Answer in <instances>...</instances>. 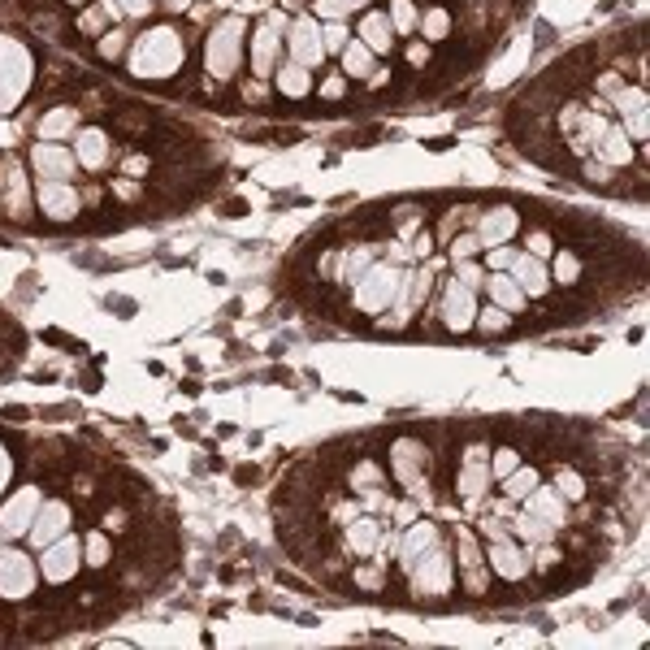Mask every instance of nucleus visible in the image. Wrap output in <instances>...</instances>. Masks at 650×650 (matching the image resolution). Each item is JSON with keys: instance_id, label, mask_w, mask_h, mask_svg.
Here are the masks:
<instances>
[{"instance_id": "nucleus-21", "label": "nucleus", "mask_w": 650, "mask_h": 650, "mask_svg": "<svg viewBox=\"0 0 650 650\" xmlns=\"http://www.w3.org/2000/svg\"><path fill=\"white\" fill-rule=\"evenodd\" d=\"M460 572H464V590L468 594H486V559H481V546L468 529H460Z\"/></svg>"}, {"instance_id": "nucleus-33", "label": "nucleus", "mask_w": 650, "mask_h": 650, "mask_svg": "<svg viewBox=\"0 0 650 650\" xmlns=\"http://www.w3.org/2000/svg\"><path fill=\"white\" fill-rule=\"evenodd\" d=\"M516 525V538H525L529 546H542V542H551V533H555V525H546V520H538V516H520V520H512Z\"/></svg>"}, {"instance_id": "nucleus-27", "label": "nucleus", "mask_w": 650, "mask_h": 650, "mask_svg": "<svg viewBox=\"0 0 650 650\" xmlns=\"http://www.w3.org/2000/svg\"><path fill=\"white\" fill-rule=\"evenodd\" d=\"M74 156H78V165H87V169H104V161H109V139H104V130H78Z\"/></svg>"}, {"instance_id": "nucleus-39", "label": "nucleus", "mask_w": 650, "mask_h": 650, "mask_svg": "<svg viewBox=\"0 0 650 650\" xmlns=\"http://www.w3.org/2000/svg\"><path fill=\"white\" fill-rule=\"evenodd\" d=\"M369 265H373V256H369V252H364V247H360V252H351V256H343V260H338V278L356 286V278H360V273L369 269Z\"/></svg>"}, {"instance_id": "nucleus-23", "label": "nucleus", "mask_w": 650, "mask_h": 650, "mask_svg": "<svg viewBox=\"0 0 650 650\" xmlns=\"http://www.w3.org/2000/svg\"><path fill=\"white\" fill-rule=\"evenodd\" d=\"M278 39H282V31H273L269 22L252 35V70H256V78H273V70H278Z\"/></svg>"}, {"instance_id": "nucleus-18", "label": "nucleus", "mask_w": 650, "mask_h": 650, "mask_svg": "<svg viewBox=\"0 0 650 650\" xmlns=\"http://www.w3.org/2000/svg\"><path fill=\"white\" fill-rule=\"evenodd\" d=\"M490 490V464H486V447L473 442V447L464 451V468H460V494L468 503H477L481 494Z\"/></svg>"}, {"instance_id": "nucleus-48", "label": "nucleus", "mask_w": 650, "mask_h": 650, "mask_svg": "<svg viewBox=\"0 0 650 650\" xmlns=\"http://www.w3.org/2000/svg\"><path fill=\"white\" fill-rule=\"evenodd\" d=\"M126 48V31H109V39H100V57H117Z\"/></svg>"}, {"instance_id": "nucleus-53", "label": "nucleus", "mask_w": 650, "mask_h": 650, "mask_svg": "<svg viewBox=\"0 0 650 650\" xmlns=\"http://www.w3.org/2000/svg\"><path fill=\"white\" fill-rule=\"evenodd\" d=\"M104 18H109V13H104V9H91V13H83V31H87V35L104 31Z\"/></svg>"}, {"instance_id": "nucleus-50", "label": "nucleus", "mask_w": 650, "mask_h": 650, "mask_svg": "<svg viewBox=\"0 0 650 650\" xmlns=\"http://www.w3.org/2000/svg\"><path fill=\"white\" fill-rule=\"evenodd\" d=\"M356 585H364V590H382L386 577H382L377 568H360V572H356Z\"/></svg>"}, {"instance_id": "nucleus-24", "label": "nucleus", "mask_w": 650, "mask_h": 650, "mask_svg": "<svg viewBox=\"0 0 650 650\" xmlns=\"http://www.w3.org/2000/svg\"><path fill=\"white\" fill-rule=\"evenodd\" d=\"M429 546H438V529L429 525V520H416V525L399 538V564H403V572H408V568L416 564V559H421V555L429 551Z\"/></svg>"}, {"instance_id": "nucleus-34", "label": "nucleus", "mask_w": 650, "mask_h": 650, "mask_svg": "<svg viewBox=\"0 0 650 650\" xmlns=\"http://www.w3.org/2000/svg\"><path fill=\"white\" fill-rule=\"evenodd\" d=\"M351 486H356L360 494H369V490H382V464H373V460H360L356 468H351Z\"/></svg>"}, {"instance_id": "nucleus-42", "label": "nucleus", "mask_w": 650, "mask_h": 650, "mask_svg": "<svg viewBox=\"0 0 650 650\" xmlns=\"http://www.w3.org/2000/svg\"><path fill=\"white\" fill-rule=\"evenodd\" d=\"M455 282L468 286V291H477V286H486V273H481L473 260H455Z\"/></svg>"}, {"instance_id": "nucleus-25", "label": "nucleus", "mask_w": 650, "mask_h": 650, "mask_svg": "<svg viewBox=\"0 0 650 650\" xmlns=\"http://www.w3.org/2000/svg\"><path fill=\"white\" fill-rule=\"evenodd\" d=\"M377 542H382V520H373V516L347 520V546H351V555H373Z\"/></svg>"}, {"instance_id": "nucleus-2", "label": "nucleus", "mask_w": 650, "mask_h": 650, "mask_svg": "<svg viewBox=\"0 0 650 650\" xmlns=\"http://www.w3.org/2000/svg\"><path fill=\"white\" fill-rule=\"evenodd\" d=\"M35 78V61L13 35H0V113L18 109V100L26 96Z\"/></svg>"}, {"instance_id": "nucleus-9", "label": "nucleus", "mask_w": 650, "mask_h": 650, "mask_svg": "<svg viewBox=\"0 0 650 650\" xmlns=\"http://www.w3.org/2000/svg\"><path fill=\"white\" fill-rule=\"evenodd\" d=\"M39 503H44V494L39 486H22L13 490L5 503H0V533L5 538H26V529H31V520L39 512Z\"/></svg>"}, {"instance_id": "nucleus-22", "label": "nucleus", "mask_w": 650, "mask_h": 650, "mask_svg": "<svg viewBox=\"0 0 650 650\" xmlns=\"http://www.w3.org/2000/svg\"><path fill=\"white\" fill-rule=\"evenodd\" d=\"M594 156H598V165H629L633 161V139L624 135L620 126H607L603 135H598L594 143Z\"/></svg>"}, {"instance_id": "nucleus-14", "label": "nucleus", "mask_w": 650, "mask_h": 650, "mask_svg": "<svg viewBox=\"0 0 650 650\" xmlns=\"http://www.w3.org/2000/svg\"><path fill=\"white\" fill-rule=\"evenodd\" d=\"M477 317V299L468 286L460 282H447V291H442V325H447L451 334H464L468 325Z\"/></svg>"}, {"instance_id": "nucleus-6", "label": "nucleus", "mask_w": 650, "mask_h": 650, "mask_svg": "<svg viewBox=\"0 0 650 650\" xmlns=\"http://www.w3.org/2000/svg\"><path fill=\"white\" fill-rule=\"evenodd\" d=\"M78 568H83V542H78L74 533H61L57 542H48L44 551H39V572H44L52 585L74 581Z\"/></svg>"}, {"instance_id": "nucleus-13", "label": "nucleus", "mask_w": 650, "mask_h": 650, "mask_svg": "<svg viewBox=\"0 0 650 650\" xmlns=\"http://www.w3.org/2000/svg\"><path fill=\"white\" fill-rule=\"evenodd\" d=\"M0 208H5L9 217H26L31 213V187H26V174L18 161H5L0 165Z\"/></svg>"}, {"instance_id": "nucleus-61", "label": "nucleus", "mask_w": 650, "mask_h": 650, "mask_svg": "<svg viewBox=\"0 0 650 650\" xmlns=\"http://www.w3.org/2000/svg\"><path fill=\"white\" fill-rule=\"evenodd\" d=\"M165 5H169V9H187L191 0H165Z\"/></svg>"}, {"instance_id": "nucleus-52", "label": "nucleus", "mask_w": 650, "mask_h": 650, "mask_svg": "<svg viewBox=\"0 0 650 650\" xmlns=\"http://www.w3.org/2000/svg\"><path fill=\"white\" fill-rule=\"evenodd\" d=\"M507 265H512V247H507V243H499V247H490V269H494V273H499V269H507Z\"/></svg>"}, {"instance_id": "nucleus-36", "label": "nucleus", "mask_w": 650, "mask_h": 650, "mask_svg": "<svg viewBox=\"0 0 650 650\" xmlns=\"http://www.w3.org/2000/svg\"><path fill=\"white\" fill-rule=\"evenodd\" d=\"M390 26H395V35H416V5L412 0H395V5H390Z\"/></svg>"}, {"instance_id": "nucleus-4", "label": "nucleus", "mask_w": 650, "mask_h": 650, "mask_svg": "<svg viewBox=\"0 0 650 650\" xmlns=\"http://www.w3.org/2000/svg\"><path fill=\"white\" fill-rule=\"evenodd\" d=\"M243 57V18H221L204 44V70L213 78H230Z\"/></svg>"}, {"instance_id": "nucleus-32", "label": "nucleus", "mask_w": 650, "mask_h": 650, "mask_svg": "<svg viewBox=\"0 0 650 650\" xmlns=\"http://www.w3.org/2000/svg\"><path fill=\"white\" fill-rule=\"evenodd\" d=\"M533 486H538V473H533L529 464H516L512 473L503 477V494H507V499H525Z\"/></svg>"}, {"instance_id": "nucleus-59", "label": "nucleus", "mask_w": 650, "mask_h": 650, "mask_svg": "<svg viewBox=\"0 0 650 650\" xmlns=\"http://www.w3.org/2000/svg\"><path fill=\"white\" fill-rule=\"evenodd\" d=\"M356 516H360V507H351V503H347V507H338V512H334V520H343V525H347V520H356Z\"/></svg>"}, {"instance_id": "nucleus-19", "label": "nucleus", "mask_w": 650, "mask_h": 650, "mask_svg": "<svg viewBox=\"0 0 650 650\" xmlns=\"http://www.w3.org/2000/svg\"><path fill=\"white\" fill-rule=\"evenodd\" d=\"M490 568L499 572L503 581H520V577H529L533 559H529V551H520L512 538H494L490 542Z\"/></svg>"}, {"instance_id": "nucleus-56", "label": "nucleus", "mask_w": 650, "mask_h": 650, "mask_svg": "<svg viewBox=\"0 0 650 650\" xmlns=\"http://www.w3.org/2000/svg\"><path fill=\"white\" fill-rule=\"evenodd\" d=\"M408 61H412V65H425V61H429V48H425V44H412V48H408Z\"/></svg>"}, {"instance_id": "nucleus-40", "label": "nucleus", "mask_w": 650, "mask_h": 650, "mask_svg": "<svg viewBox=\"0 0 650 650\" xmlns=\"http://www.w3.org/2000/svg\"><path fill=\"white\" fill-rule=\"evenodd\" d=\"M83 564H91V568L109 564V538H104V533H91V538L83 542Z\"/></svg>"}, {"instance_id": "nucleus-31", "label": "nucleus", "mask_w": 650, "mask_h": 650, "mask_svg": "<svg viewBox=\"0 0 650 650\" xmlns=\"http://www.w3.org/2000/svg\"><path fill=\"white\" fill-rule=\"evenodd\" d=\"M343 70L351 78H369L373 74V52L360 44V39H347V48H343Z\"/></svg>"}, {"instance_id": "nucleus-57", "label": "nucleus", "mask_w": 650, "mask_h": 650, "mask_svg": "<svg viewBox=\"0 0 650 650\" xmlns=\"http://www.w3.org/2000/svg\"><path fill=\"white\" fill-rule=\"evenodd\" d=\"M321 91H325L330 100H334V96H343V78H338V74H334V78H325V87H321Z\"/></svg>"}, {"instance_id": "nucleus-45", "label": "nucleus", "mask_w": 650, "mask_h": 650, "mask_svg": "<svg viewBox=\"0 0 650 650\" xmlns=\"http://www.w3.org/2000/svg\"><path fill=\"white\" fill-rule=\"evenodd\" d=\"M520 464V455L512 451V447H503V451H494V464H490V477H507V473H512V468Z\"/></svg>"}, {"instance_id": "nucleus-5", "label": "nucleus", "mask_w": 650, "mask_h": 650, "mask_svg": "<svg viewBox=\"0 0 650 650\" xmlns=\"http://www.w3.org/2000/svg\"><path fill=\"white\" fill-rule=\"evenodd\" d=\"M390 468H395L399 486L412 494V499L429 503V481H425V468H429V451L421 447L416 438H399L390 447Z\"/></svg>"}, {"instance_id": "nucleus-3", "label": "nucleus", "mask_w": 650, "mask_h": 650, "mask_svg": "<svg viewBox=\"0 0 650 650\" xmlns=\"http://www.w3.org/2000/svg\"><path fill=\"white\" fill-rule=\"evenodd\" d=\"M399 286H403V273L395 265H373L356 278V308L369 312V317H382V312L399 299Z\"/></svg>"}, {"instance_id": "nucleus-1", "label": "nucleus", "mask_w": 650, "mask_h": 650, "mask_svg": "<svg viewBox=\"0 0 650 650\" xmlns=\"http://www.w3.org/2000/svg\"><path fill=\"white\" fill-rule=\"evenodd\" d=\"M187 44L174 26H152L148 35H139V44L130 48V74L135 78H169L182 70Z\"/></svg>"}, {"instance_id": "nucleus-29", "label": "nucleus", "mask_w": 650, "mask_h": 650, "mask_svg": "<svg viewBox=\"0 0 650 650\" xmlns=\"http://www.w3.org/2000/svg\"><path fill=\"white\" fill-rule=\"evenodd\" d=\"M78 130V113L70 109V104H61V109H52V113H44L39 117V139H70Z\"/></svg>"}, {"instance_id": "nucleus-44", "label": "nucleus", "mask_w": 650, "mask_h": 650, "mask_svg": "<svg viewBox=\"0 0 650 650\" xmlns=\"http://www.w3.org/2000/svg\"><path fill=\"white\" fill-rule=\"evenodd\" d=\"M646 126H650V113H646V109L624 113V122H620V130H624L629 139H646Z\"/></svg>"}, {"instance_id": "nucleus-60", "label": "nucleus", "mask_w": 650, "mask_h": 650, "mask_svg": "<svg viewBox=\"0 0 650 650\" xmlns=\"http://www.w3.org/2000/svg\"><path fill=\"white\" fill-rule=\"evenodd\" d=\"M343 5H347V13H356V9H364V5H369V0H343Z\"/></svg>"}, {"instance_id": "nucleus-51", "label": "nucleus", "mask_w": 650, "mask_h": 650, "mask_svg": "<svg viewBox=\"0 0 650 650\" xmlns=\"http://www.w3.org/2000/svg\"><path fill=\"white\" fill-rule=\"evenodd\" d=\"M529 252H533V256H538V260H546V256H551V252H555V243H551V234H533V239H529Z\"/></svg>"}, {"instance_id": "nucleus-63", "label": "nucleus", "mask_w": 650, "mask_h": 650, "mask_svg": "<svg viewBox=\"0 0 650 650\" xmlns=\"http://www.w3.org/2000/svg\"><path fill=\"white\" fill-rule=\"evenodd\" d=\"M0 538H5V533H0Z\"/></svg>"}, {"instance_id": "nucleus-43", "label": "nucleus", "mask_w": 650, "mask_h": 650, "mask_svg": "<svg viewBox=\"0 0 650 650\" xmlns=\"http://www.w3.org/2000/svg\"><path fill=\"white\" fill-rule=\"evenodd\" d=\"M321 44H325V52H343L347 48V26L343 22H325L321 26Z\"/></svg>"}, {"instance_id": "nucleus-10", "label": "nucleus", "mask_w": 650, "mask_h": 650, "mask_svg": "<svg viewBox=\"0 0 650 650\" xmlns=\"http://www.w3.org/2000/svg\"><path fill=\"white\" fill-rule=\"evenodd\" d=\"M286 44H291V61L304 70H317L325 61V44H321V22H312L308 13L286 26Z\"/></svg>"}, {"instance_id": "nucleus-35", "label": "nucleus", "mask_w": 650, "mask_h": 650, "mask_svg": "<svg viewBox=\"0 0 650 650\" xmlns=\"http://www.w3.org/2000/svg\"><path fill=\"white\" fill-rule=\"evenodd\" d=\"M473 325H481V334H503L507 325H512V312H503L499 304H494V308H477Z\"/></svg>"}, {"instance_id": "nucleus-7", "label": "nucleus", "mask_w": 650, "mask_h": 650, "mask_svg": "<svg viewBox=\"0 0 650 650\" xmlns=\"http://www.w3.org/2000/svg\"><path fill=\"white\" fill-rule=\"evenodd\" d=\"M408 581L416 594H447L451 590V555L442 551V546H429V551L416 559V564L408 568Z\"/></svg>"}, {"instance_id": "nucleus-58", "label": "nucleus", "mask_w": 650, "mask_h": 650, "mask_svg": "<svg viewBox=\"0 0 650 650\" xmlns=\"http://www.w3.org/2000/svg\"><path fill=\"white\" fill-rule=\"evenodd\" d=\"M481 529H486V538L494 542V538H507V533H503V525H499V520H481Z\"/></svg>"}, {"instance_id": "nucleus-49", "label": "nucleus", "mask_w": 650, "mask_h": 650, "mask_svg": "<svg viewBox=\"0 0 650 650\" xmlns=\"http://www.w3.org/2000/svg\"><path fill=\"white\" fill-rule=\"evenodd\" d=\"M117 9H122V18H143V13H152V0H117Z\"/></svg>"}, {"instance_id": "nucleus-30", "label": "nucleus", "mask_w": 650, "mask_h": 650, "mask_svg": "<svg viewBox=\"0 0 650 650\" xmlns=\"http://www.w3.org/2000/svg\"><path fill=\"white\" fill-rule=\"evenodd\" d=\"M273 78H278L282 96H291V100H299V96H308V91H312V74L304 70V65H295V61L278 65V70H273Z\"/></svg>"}, {"instance_id": "nucleus-26", "label": "nucleus", "mask_w": 650, "mask_h": 650, "mask_svg": "<svg viewBox=\"0 0 650 650\" xmlns=\"http://www.w3.org/2000/svg\"><path fill=\"white\" fill-rule=\"evenodd\" d=\"M486 291H490V299H494V304H499L503 312H525V291H520V286L512 282V273H490V278H486Z\"/></svg>"}, {"instance_id": "nucleus-55", "label": "nucleus", "mask_w": 650, "mask_h": 650, "mask_svg": "<svg viewBox=\"0 0 650 650\" xmlns=\"http://www.w3.org/2000/svg\"><path fill=\"white\" fill-rule=\"evenodd\" d=\"M9 477H13V460H9V451L0 447V490L9 486Z\"/></svg>"}, {"instance_id": "nucleus-15", "label": "nucleus", "mask_w": 650, "mask_h": 650, "mask_svg": "<svg viewBox=\"0 0 650 650\" xmlns=\"http://www.w3.org/2000/svg\"><path fill=\"white\" fill-rule=\"evenodd\" d=\"M507 273H512V282L525 295H533V299L551 291V273H546V265L533 252H512V265H507Z\"/></svg>"}, {"instance_id": "nucleus-17", "label": "nucleus", "mask_w": 650, "mask_h": 650, "mask_svg": "<svg viewBox=\"0 0 650 650\" xmlns=\"http://www.w3.org/2000/svg\"><path fill=\"white\" fill-rule=\"evenodd\" d=\"M520 230V217H516V208H486V217L477 221V243L481 247H499V243H512V234Z\"/></svg>"}, {"instance_id": "nucleus-46", "label": "nucleus", "mask_w": 650, "mask_h": 650, "mask_svg": "<svg viewBox=\"0 0 650 650\" xmlns=\"http://www.w3.org/2000/svg\"><path fill=\"white\" fill-rule=\"evenodd\" d=\"M477 247H481V243H477V234H460V239L451 243V256H455V260H473Z\"/></svg>"}, {"instance_id": "nucleus-41", "label": "nucleus", "mask_w": 650, "mask_h": 650, "mask_svg": "<svg viewBox=\"0 0 650 650\" xmlns=\"http://www.w3.org/2000/svg\"><path fill=\"white\" fill-rule=\"evenodd\" d=\"M581 278V260L572 256V252H555V282H577Z\"/></svg>"}, {"instance_id": "nucleus-12", "label": "nucleus", "mask_w": 650, "mask_h": 650, "mask_svg": "<svg viewBox=\"0 0 650 650\" xmlns=\"http://www.w3.org/2000/svg\"><path fill=\"white\" fill-rule=\"evenodd\" d=\"M31 165H35V174L39 178H52V182H70V174L78 169V156L70 148H61V143H35L31 148Z\"/></svg>"}, {"instance_id": "nucleus-38", "label": "nucleus", "mask_w": 650, "mask_h": 650, "mask_svg": "<svg viewBox=\"0 0 650 650\" xmlns=\"http://www.w3.org/2000/svg\"><path fill=\"white\" fill-rule=\"evenodd\" d=\"M551 486H555L559 494H564L568 503H572V499H585V477H581V473H572V468H559Z\"/></svg>"}, {"instance_id": "nucleus-47", "label": "nucleus", "mask_w": 650, "mask_h": 650, "mask_svg": "<svg viewBox=\"0 0 650 650\" xmlns=\"http://www.w3.org/2000/svg\"><path fill=\"white\" fill-rule=\"evenodd\" d=\"M317 13H321L325 22H343L347 18V5H343V0H317Z\"/></svg>"}, {"instance_id": "nucleus-8", "label": "nucleus", "mask_w": 650, "mask_h": 650, "mask_svg": "<svg viewBox=\"0 0 650 650\" xmlns=\"http://www.w3.org/2000/svg\"><path fill=\"white\" fill-rule=\"evenodd\" d=\"M35 590V564L26 551H13V546H0V598L18 603Z\"/></svg>"}, {"instance_id": "nucleus-62", "label": "nucleus", "mask_w": 650, "mask_h": 650, "mask_svg": "<svg viewBox=\"0 0 650 650\" xmlns=\"http://www.w3.org/2000/svg\"><path fill=\"white\" fill-rule=\"evenodd\" d=\"M70 5H83V0H70Z\"/></svg>"}, {"instance_id": "nucleus-37", "label": "nucleus", "mask_w": 650, "mask_h": 650, "mask_svg": "<svg viewBox=\"0 0 650 650\" xmlns=\"http://www.w3.org/2000/svg\"><path fill=\"white\" fill-rule=\"evenodd\" d=\"M447 31H451L447 9H429L425 18H421V35L429 39V44H438V39H447Z\"/></svg>"}, {"instance_id": "nucleus-20", "label": "nucleus", "mask_w": 650, "mask_h": 650, "mask_svg": "<svg viewBox=\"0 0 650 650\" xmlns=\"http://www.w3.org/2000/svg\"><path fill=\"white\" fill-rule=\"evenodd\" d=\"M525 512L546 520V525H564V520H568V499L555 486H542V481H538V486L525 494Z\"/></svg>"}, {"instance_id": "nucleus-11", "label": "nucleus", "mask_w": 650, "mask_h": 650, "mask_svg": "<svg viewBox=\"0 0 650 650\" xmlns=\"http://www.w3.org/2000/svg\"><path fill=\"white\" fill-rule=\"evenodd\" d=\"M70 503H61V499H52V503H39V512L31 520V529H26V538H31L35 551H44L48 542H57L61 533H70Z\"/></svg>"}, {"instance_id": "nucleus-54", "label": "nucleus", "mask_w": 650, "mask_h": 650, "mask_svg": "<svg viewBox=\"0 0 650 650\" xmlns=\"http://www.w3.org/2000/svg\"><path fill=\"white\" fill-rule=\"evenodd\" d=\"M533 564H538V568H551V564H559V551H555V546H538V551H533Z\"/></svg>"}, {"instance_id": "nucleus-28", "label": "nucleus", "mask_w": 650, "mask_h": 650, "mask_svg": "<svg viewBox=\"0 0 650 650\" xmlns=\"http://www.w3.org/2000/svg\"><path fill=\"white\" fill-rule=\"evenodd\" d=\"M360 44L369 52H390V44H395V26H390V18H382V13H364Z\"/></svg>"}, {"instance_id": "nucleus-16", "label": "nucleus", "mask_w": 650, "mask_h": 650, "mask_svg": "<svg viewBox=\"0 0 650 650\" xmlns=\"http://www.w3.org/2000/svg\"><path fill=\"white\" fill-rule=\"evenodd\" d=\"M39 208H44V217H52V221H70V217H78V191L70 187V182H52V178H44L39 182Z\"/></svg>"}]
</instances>
